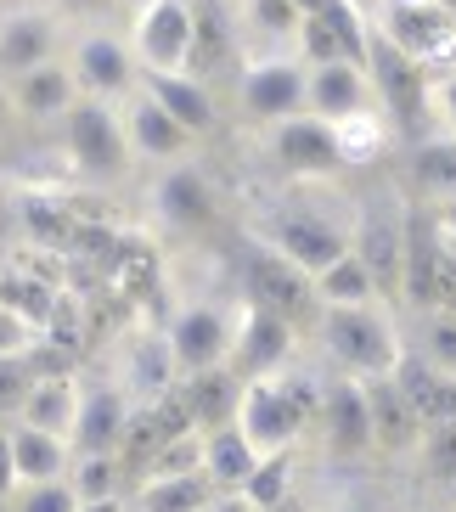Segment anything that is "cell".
Wrapping results in <instances>:
<instances>
[{
    "instance_id": "1",
    "label": "cell",
    "mask_w": 456,
    "mask_h": 512,
    "mask_svg": "<svg viewBox=\"0 0 456 512\" xmlns=\"http://www.w3.org/2000/svg\"><path fill=\"white\" fill-rule=\"evenodd\" d=\"M248 237L299 265L304 276H321L355 248V192H344L338 181H288L271 197V209L248 226Z\"/></svg>"
},
{
    "instance_id": "2",
    "label": "cell",
    "mask_w": 456,
    "mask_h": 512,
    "mask_svg": "<svg viewBox=\"0 0 456 512\" xmlns=\"http://www.w3.org/2000/svg\"><path fill=\"white\" fill-rule=\"evenodd\" d=\"M321 361L333 366L338 377L372 383V377H395L406 366V316L400 304L378 299V304H321L310 321Z\"/></svg>"
},
{
    "instance_id": "3",
    "label": "cell",
    "mask_w": 456,
    "mask_h": 512,
    "mask_svg": "<svg viewBox=\"0 0 456 512\" xmlns=\"http://www.w3.org/2000/svg\"><path fill=\"white\" fill-rule=\"evenodd\" d=\"M316 406L321 383H310V377H254V383H243V400H237V428L259 456H282L299 451V439L316 428Z\"/></svg>"
},
{
    "instance_id": "4",
    "label": "cell",
    "mask_w": 456,
    "mask_h": 512,
    "mask_svg": "<svg viewBox=\"0 0 456 512\" xmlns=\"http://www.w3.org/2000/svg\"><path fill=\"white\" fill-rule=\"evenodd\" d=\"M62 62L74 68L79 96L124 102V96L141 91V62H136V46H130V29H124V23H107V17H85V23H74Z\"/></svg>"
},
{
    "instance_id": "5",
    "label": "cell",
    "mask_w": 456,
    "mask_h": 512,
    "mask_svg": "<svg viewBox=\"0 0 456 512\" xmlns=\"http://www.w3.org/2000/svg\"><path fill=\"white\" fill-rule=\"evenodd\" d=\"M226 214V197L214 186L209 164L203 158H181V164H164L152 169V186H147V220L164 237H209Z\"/></svg>"
},
{
    "instance_id": "6",
    "label": "cell",
    "mask_w": 456,
    "mask_h": 512,
    "mask_svg": "<svg viewBox=\"0 0 456 512\" xmlns=\"http://www.w3.org/2000/svg\"><path fill=\"white\" fill-rule=\"evenodd\" d=\"M406 231H411V192L406 186H378L355 197V254L378 276V293L400 304L406 287Z\"/></svg>"
},
{
    "instance_id": "7",
    "label": "cell",
    "mask_w": 456,
    "mask_h": 512,
    "mask_svg": "<svg viewBox=\"0 0 456 512\" xmlns=\"http://www.w3.org/2000/svg\"><path fill=\"white\" fill-rule=\"evenodd\" d=\"M57 141H62V158H68V169H74L79 181H91V186H113V181H124V175L136 169V158H130V141H124L119 102L79 96L74 113L62 119Z\"/></svg>"
},
{
    "instance_id": "8",
    "label": "cell",
    "mask_w": 456,
    "mask_h": 512,
    "mask_svg": "<svg viewBox=\"0 0 456 512\" xmlns=\"http://www.w3.org/2000/svg\"><path fill=\"white\" fill-rule=\"evenodd\" d=\"M372 34L428 79L456 68V12L445 0H434V6H378Z\"/></svg>"
},
{
    "instance_id": "9",
    "label": "cell",
    "mask_w": 456,
    "mask_h": 512,
    "mask_svg": "<svg viewBox=\"0 0 456 512\" xmlns=\"http://www.w3.org/2000/svg\"><path fill=\"white\" fill-rule=\"evenodd\" d=\"M237 310L243 299H181L169 310L164 332H169V349L181 361V377H198V372H214V366L231 361V344H237Z\"/></svg>"
},
{
    "instance_id": "10",
    "label": "cell",
    "mask_w": 456,
    "mask_h": 512,
    "mask_svg": "<svg viewBox=\"0 0 456 512\" xmlns=\"http://www.w3.org/2000/svg\"><path fill=\"white\" fill-rule=\"evenodd\" d=\"M68 34H74V17L57 0H6L0 6V74L17 79L40 62H57L68 51Z\"/></svg>"
},
{
    "instance_id": "11",
    "label": "cell",
    "mask_w": 456,
    "mask_h": 512,
    "mask_svg": "<svg viewBox=\"0 0 456 512\" xmlns=\"http://www.w3.org/2000/svg\"><path fill=\"white\" fill-rule=\"evenodd\" d=\"M124 29H130V46H136L141 79L147 74H192L198 29H203V12L192 0H158L141 17H130Z\"/></svg>"
},
{
    "instance_id": "12",
    "label": "cell",
    "mask_w": 456,
    "mask_h": 512,
    "mask_svg": "<svg viewBox=\"0 0 456 512\" xmlns=\"http://www.w3.org/2000/svg\"><path fill=\"white\" fill-rule=\"evenodd\" d=\"M226 23L237 40V62L304 57L310 46V12L299 0H226Z\"/></svg>"
},
{
    "instance_id": "13",
    "label": "cell",
    "mask_w": 456,
    "mask_h": 512,
    "mask_svg": "<svg viewBox=\"0 0 456 512\" xmlns=\"http://www.w3.org/2000/svg\"><path fill=\"white\" fill-rule=\"evenodd\" d=\"M107 377L136 400V411H152V406H164V400H175V389H181V361L169 349V332L164 327L124 332L119 349H113V361H107Z\"/></svg>"
},
{
    "instance_id": "14",
    "label": "cell",
    "mask_w": 456,
    "mask_h": 512,
    "mask_svg": "<svg viewBox=\"0 0 456 512\" xmlns=\"http://www.w3.org/2000/svg\"><path fill=\"white\" fill-rule=\"evenodd\" d=\"M231 102L254 130L304 113V57H259V62H237L231 79Z\"/></svg>"
},
{
    "instance_id": "15",
    "label": "cell",
    "mask_w": 456,
    "mask_h": 512,
    "mask_svg": "<svg viewBox=\"0 0 456 512\" xmlns=\"http://www.w3.org/2000/svg\"><path fill=\"white\" fill-rule=\"evenodd\" d=\"M259 152H265L288 181H338V175H344L333 124H321L316 113H293V119L259 130Z\"/></svg>"
},
{
    "instance_id": "16",
    "label": "cell",
    "mask_w": 456,
    "mask_h": 512,
    "mask_svg": "<svg viewBox=\"0 0 456 512\" xmlns=\"http://www.w3.org/2000/svg\"><path fill=\"white\" fill-rule=\"evenodd\" d=\"M237 299L259 304V310H276V316L310 327L316 321V287L299 265H288L282 254H271L265 242L248 237V254H243V276H237Z\"/></svg>"
},
{
    "instance_id": "17",
    "label": "cell",
    "mask_w": 456,
    "mask_h": 512,
    "mask_svg": "<svg viewBox=\"0 0 456 512\" xmlns=\"http://www.w3.org/2000/svg\"><path fill=\"white\" fill-rule=\"evenodd\" d=\"M310 434L321 439V456L327 462H366L378 456L372 445V417H366V389L355 377H327L321 383V406H316V428Z\"/></svg>"
},
{
    "instance_id": "18",
    "label": "cell",
    "mask_w": 456,
    "mask_h": 512,
    "mask_svg": "<svg viewBox=\"0 0 456 512\" xmlns=\"http://www.w3.org/2000/svg\"><path fill=\"white\" fill-rule=\"evenodd\" d=\"M383 107L372 68L361 57H304V113H316L321 124H338L350 113Z\"/></svg>"
},
{
    "instance_id": "19",
    "label": "cell",
    "mask_w": 456,
    "mask_h": 512,
    "mask_svg": "<svg viewBox=\"0 0 456 512\" xmlns=\"http://www.w3.org/2000/svg\"><path fill=\"white\" fill-rule=\"evenodd\" d=\"M293 355H299V321L276 316V310H259L243 299L237 310V344H231V372L254 383V377H282L293 372Z\"/></svg>"
},
{
    "instance_id": "20",
    "label": "cell",
    "mask_w": 456,
    "mask_h": 512,
    "mask_svg": "<svg viewBox=\"0 0 456 512\" xmlns=\"http://www.w3.org/2000/svg\"><path fill=\"white\" fill-rule=\"evenodd\" d=\"M119 119H124V141H130V158H136V164L164 169V164H181V158H198V136H192L147 85L119 102Z\"/></svg>"
},
{
    "instance_id": "21",
    "label": "cell",
    "mask_w": 456,
    "mask_h": 512,
    "mask_svg": "<svg viewBox=\"0 0 456 512\" xmlns=\"http://www.w3.org/2000/svg\"><path fill=\"white\" fill-rule=\"evenodd\" d=\"M136 400L113 377H85L79 389V417H74V451L79 456H124L130 428H136Z\"/></svg>"
},
{
    "instance_id": "22",
    "label": "cell",
    "mask_w": 456,
    "mask_h": 512,
    "mask_svg": "<svg viewBox=\"0 0 456 512\" xmlns=\"http://www.w3.org/2000/svg\"><path fill=\"white\" fill-rule=\"evenodd\" d=\"M361 389H366V417H372V445H378V456H389V462H417L428 428L417 417V406L406 400L400 377H372Z\"/></svg>"
},
{
    "instance_id": "23",
    "label": "cell",
    "mask_w": 456,
    "mask_h": 512,
    "mask_svg": "<svg viewBox=\"0 0 456 512\" xmlns=\"http://www.w3.org/2000/svg\"><path fill=\"white\" fill-rule=\"evenodd\" d=\"M406 192L434 214L456 209V136L451 130H423L406 147Z\"/></svg>"
},
{
    "instance_id": "24",
    "label": "cell",
    "mask_w": 456,
    "mask_h": 512,
    "mask_svg": "<svg viewBox=\"0 0 456 512\" xmlns=\"http://www.w3.org/2000/svg\"><path fill=\"white\" fill-rule=\"evenodd\" d=\"M12 102H17V124L29 130H62V119L74 113L79 102V85H74V68L68 62H40L29 74L12 79Z\"/></svg>"
},
{
    "instance_id": "25",
    "label": "cell",
    "mask_w": 456,
    "mask_h": 512,
    "mask_svg": "<svg viewBox=\"0 0 456 512\" xmlns=\"http://www.w3.org/2000/svg\"><path fill=\"white\" fill-rule=\"evenodd\" d=\"M79 389H85V377L68 372V366H46V372L34 377L29 400L17 411L12 422H29V428H46V434H62L74 445V417H79Z\"/></svg>"
},
{
    "instance_id": "26",
    "label": "cell",
    "mask_w": 456,
    "mask_h": 512,
    "mask_svg": "<svg viewBox=\"0 0 456 512\" xmlns=\"http://www.w3.org/2000/svg\"><path fill=\"white\" fill-rule=\"evenodd\" d=\"M175 400L186 406L192 428L214 434V428H231L237 422V400H243V377L231 366H214V372H198V377H181Z\"/></svg>"
},
{
    "instance_id": "27",
    "label": "cell",
    "mask_w": 456,
    "mask_h": 512,
    "mask_svg": "<svg viewBox=\"0 0 456 512\" xmlns=\"http://www.w3.org/2000/svg\"><path fill=\"white\" fill-rule=\"evenodd\" d=\"M6 439H12L17 484H51V479H68V467H74V445H68L62 434L29 428V422H6Z\"/></svg>"
},
{
    "instance_id": "28",
    "label": "cell",
    "mask_w": 456,
    "mask_h": 512,
    "mask_svg": "<svg viewBox=\"0 0 456 512\" xmlns=\"http://www.w3.org/2000/svg\"><path fill=\"white\" fill-rule=\"evenodd\" d=\"M141 85H147V91L158 96V102H164L198 141H209L214 130H220V102H214V91L203 85L198 74H147Z\"/></svg>"
},
{
    "instance_id": "29",
    "label": "cell",
    "mask_w": 456,
    "mask_h": 512,
    "mask_svg": "<svg viewBox=\"0 0 456 512\" xmlns=\"http://www.w3.org/2000/svg\"><path fill=\"white\" fill-rule=\"evenodd\" d=\"M0 304H6V310H17V316L29 321L40 338H46V332L62 321V304H68V299H62V287L51 282V276L29 271V265H12V271H6V282H0Z\"/></svg>"
},
{
    "instance_id": "30",
    "label": "cell",
    "mask_w": 456,
    "mask_h": 512,
    "mask_svg": "<svg viewBox=\"0 0 456 512\" xmlns=\"http://www.w3.org/2000/svg\"><path fill=\"white\" fill-rule=\"evenodd\" d=\"M259 462L265 456L254 451L243 439V428L231 422V428H214V434H203V473L214 479V490H226V496H243L248 479L259 473Z\"/></svg>"
},
{
    "instance_id": "31",
    "label": "cell",
    "mask_w": 456,
    "mask_h": 512,
    "mask_svg": "<svg viewBox=\"0 0 456 512\" xmlns=\"http://www.w3.org/2000/svg\"><path fill=\"white\" fill-rule=\"evenodd\" d=\"M214 496L220 490L209 473H164V479L130 484V512H209Z\"/></svg>"
},
{
    "instance_id": "32",
    "label": "cell",
    "mask_w": 456,
    "mask_h": 512,
    "mask_svg": "<svg viewBox=\"0 0 456 512\" xmlns=\"http://www.w3.org/2000/svg\"><path fill=\"white\" fill-rule=\"evenodd\" d=\"M333 141H338V158L344 169H372L389 158L395 147V119L383 107H366V113H350V119L333 124Z\"/></svg>"
},
{
    "instance_id": "33",
    "label": "cell",
    "mask_w": 456,
    "mask_h": 512,
    "mask_svg": "<svg viewBox=\"0 0 456 512\" xmlns=\"http://www.w3.org/2000/svg\"><path fill=\"white\" fill-rule=\"evenodd\" d=\"M406 349L423 366L456 377V304H428L406 316Z\"/></svg>"
},
{
    "instance_id": "34",
    "label": "cell",
    "mask_w": 456,
    "mask_h": 512,
    "mask_svg": "<svg viewBox=\"0 0 456 512\" xmlns=\"http://www.w3.org/2000/svg\"><path fill=\"white\" fill-rule=\"evenodd\" d=\"M395 377H400V389H406V400L417 406L423 428H434V422H456V377L423 366L417 355H406V366H400Z\"/></svg>"
},
{
    "instance_id": "35",
    "label": "cell",
    "mask_w": 456,
    "mask_h": 512,
    "mask_svg": "<svg viewBox=\"0 0 456 512\" xmlns=\"http://www.w3.org/2000/svg\"><path fill=\"white\" fill-rule=\"evenodd\" d=\"M310 287H316V310L321 304H378L383 293H378V276L366 271V259L355 254H344V259H333L321 276H310Z\"/></svg>"
},
{
    "instance_id": "36",
    "label": "cell",
    "mask_w": 456,
    "mask_h": 512,
    "mask_svg": "<svg viewBox=\"0 0 456 512\" xmlns=\"http://www.w3.org/2000/svg\"><path fill=\"white\" fill-rule=\"evenodd\" d=\"M124 456H79L74 451V467H68V484H74V496L79 507L85 501H113V496H130L124 490Z\"/></svg>"
},
{
    "instance_id": "37",
    "label": "cell",
    "mask_w": 456,
    "mask_h": 512,
    "mask_svg": "<svg viewBox=\"0 0 456 512\" xmlns=\"http://www.w3.org/2000/svg\"><path fill=\"white\" fill-rule=\"evenodd\" d=\"M293 467H299V456H293V451L265 456V462H259V473L248 479V490H243V496L254 501V512H282V507H288V496H293Z\"/></svg>"
},
{
    "instance_id": "38",
    "label": "cell",
    "mask_w": 456,
    "mask_h": 512,
    "mask_svg": "<svg viewBox=\"0 0 456 512\" xmlns=\"http://www.w3.org/2000/svg\"><path fill=\"white\" fill-rule=\"evenodd\" d=\"M40 349H46V344H40ZM40 349H34V355H17V361H0V422H12L17 411H23L34 377L46 372V366H40Z\"/></svg>"
},
{
    "instance_id": "39",
    "label": "cell",
    "mask_w": 456,
    "mask_h": 512,
    "mask_svg": "<svg viewBox=\"0 0 456 512\" xmlns=\"http://www.w3.org/2000/svg\"><path fill=\"white\" fill-rule=\"evenodd\" d=\"M6 512H79V496L68 479L51 484H17V496L6 501Z\"/></svg>"
},
{
    "instance_id": "40",
    "label": "cell",
    "mask_w": 456,
    "mask_h": 512,
    "mask_svg": "<svg viewBox=\"0 0 456 512\" xmlns=\"http://www.w3.org/2000/svg\"><path fill=\"white\" fill-rule=\"evenodd\" d=\"M417 462L434 473V479L456 484V422H434L423 434V451H417Z\"/></svg>"
},
{
    "instance_id": "41",
    "label": "cell",
    "mask_w": 456,
    "mask_h": 512,
    "mask_svg": "<svg viewBox=\"0 0 456 512\" xmlns=\"http://www.w3.org/2000/svg\"><path fill=\"white\" fill-rule=\"evenodd\" d=\"M423 119H428V130H451V136H456V68H445V74L428 79Z\"/></svg>"
},
{
    "instance_id": "42",
    "label": "cell",
    "mask_w": 456,
    "mask_h": 512,
    "mask_svg": "<svg viewBox=\"0 0 456 512\" xmlns=\"http://www.w3.org/2000/svg\"><path fill=\"white\" fill-rule=\"evenodd\" d=\"M316 512H400V507L383 496V490H372V484H344V490H333Z\"/></svg>"
},
{
    "instance_id": "43",
    "label": "cell",
    "mask_w": 456,
    "mask_h": 512,
    "mask_svg": "<svg viewBox=\"0 0 456 512\" xmlns=\"http://www.w3.org/2000/svg\"><path fill=\"white\" fill-rule=\"evenodd\" d=\"M46 344L40 332L29 327V321L17 316V310H6L0 304V361H17V355H34V349Z\"/></svg>"
},
{
    "instance_id": "44",
    "label": "cell",
    "mask_w": 456,
    "mask_h": 512,
    "mask_svg": "<svg viewBox=\"0 0 456 512\" xmlns=\"http://www.w3.org/2000/svg\"><path fill=\"white\" fill-rule=\"evenodd\" d=\"M440 304H456V220L440 214Z\"/></svg>"
},
{
    "instance_id": "45",
    "label": "cell",
    "mask_w": 456,
    "mask_h": 512,
    "mask_svg": "<svg viewBox=\"0 0 456 512\" xmlns=\"http://www.w3.org/2000/svg\"><path fill=\"white\" fill-rule=\"evenodd\" d=\"M17 496V462H12V439H6V422H0V512Z\"/></svg>"
},
{
    "instance_id": "46",
    "label": "cell",
    "mask_w": 456,
    "mask_h": 512,
    "mask_svg": "<svg viewBox=\"0 0 456 512\" xmlns=\"http://www.w3.org/2000/svg\"><path fill=\"white\" fill-rule=\"evenodd\" d=\"M17 130V102H12V79L0 74V136H12Z\"/></svg>"
},
{
    "instance_id": "47",
    "label": "cell",
    "mask_w": 456,
    "mask_h": 512,
    "mask_svg": "<svg viewBox=\"0 0 456 512\" xmlns=\"http://www.w3.org/2000/svg\"><path fill=\"white\" fill-rule=\"evenodd\" d=\"M209 512H254V501H248V496H226V490H220Z\"/></svg>"
},
{
    "instance_id": "48",
    "label": "cell",
    "mask_w": 456,
    "mask_h": 512,
    "mask_svg": "<svg viewBox=\"0 0 456 512\" xmlns=\"http://www.w3.org/2000/svg\"><path fill=\"white\" fill-rule=\"evenodd\" d=\"M107 6H113V12H119L124 23H130V17H141L147 6H158V0H107Z\"/></svg>"
},
{
    "instance_id": "49",
    "label": "cell",
    "mask_w": 456,
    "mask_h": 512,
    "mask_svg": "<svg viewBox=\"0 0 456 512\" xmlns=\"http://www.w3.org/2000/svg\"><path fill=\"white\" fill-rule=\"evenodd\" d=\"M79 512H130V496H113V501H85Z\"/></svg>"
},
{
    "instance_id": "50",
    "label": "cell",
    "mask_w": 456,
    "mask_h": 512,
    "mask_svg": "<svg viewBox=\"0 0 456 512\" xmlns=\"http://www.w3.org/2000/svg\"><path fill=\"white\" fill-rule=\"evenodd\" d=\"M17 259H12V242H0V282H6V271H12Z\"/></svg>"
},
{
    "instance_id": "51",
    "label": "cell",
    "mask_w": 456,
    "mask_h": 512,
    "mask_svg": "<svg viewBox=\"0 0 456 512\" xmlns=\"http://www.w3.org/2000/svg\"><path fill=\"white\" fill-rule=\"evenodd\" d=\"M378 6H434V0H378Z\"/></svg>"
},
{
    "instance_id": "52",
    "label": "cell",
    "mask_w": 456,
    "mask_h": 512,
    "mask_svg": "<svg viewBox=\"0 0 456 512\" xmlns=\"http://www.w3.org/2000/svg\"><path fill=\"white\" fill-rule=\"evenodd\" d=\"M0 242H6V214H0Z\"/></svg>"
},
{
    "instance_id": "53",
    "label": "cell",
    "mask_w": 456,
    "mask_h": 512,
    "mask_svg": "<svg viewBox=\"0 0 456 512\" xmlns=\"http://www.w3.org/2000/svg\"><path fill=\"white\" fill-rule=\"evenodd\" d=\"M0 6H6V0H0Z\"/></svg>"
}]
</instances>
